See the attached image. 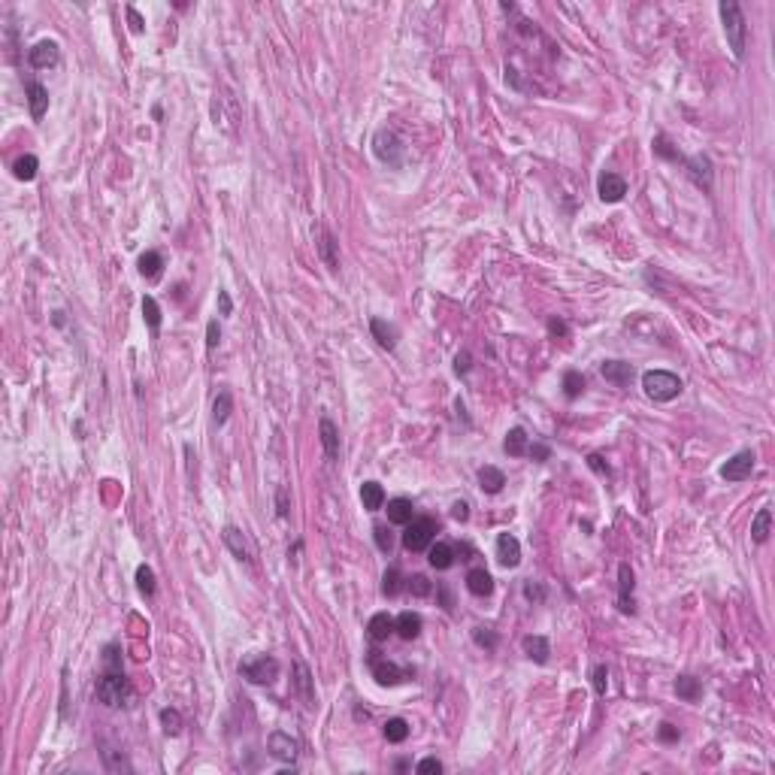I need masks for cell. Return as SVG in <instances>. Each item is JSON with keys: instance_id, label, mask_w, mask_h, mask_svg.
<instances>
[{"instance_id": "46", "label": "cell", "mask_w": 775, "mask_h": 775, "mask_svg": "<svg viewBox=\"0 0 775 775\" xmlns=\"http://www.w3.org/2000/svg\"><path fill=\"white\" fill-rule=\"evenodd\" d=\"M524 597L530 600V603H542V600H545V588L539 585V581L530 579V581H524Z\"/></svg>"}, {"instance_id": "44", "label": "cell", "mask_w": 775, "mask_h": 775, "mask_svg": "<svg viewBox=\"0 0 775 775\" xmlns=\"http://www.w3.org/2000/svg\"><path fill=\"white\" fill-rule=\"evenodd\" d=\"M409 591H412V597H430L433 594V581L427 576H412L409 579Z\"/></svg>"}, {"instance_id": "15", "label": "cell", "mask_w": 775, "mask_h": 775, "mask_svg": "<svg viewBox=\"0 0 775 775\" xmlns=\"http://www.w3.org/2000/svg\"><path fill=\"white\" fill-rule=\"evenodd\" d=\"M222 539H224V545L233 551V558L240 560V563H252V545H249V539L242 536L240 527L227 524L224 530H222Z\"/></svg>"}, {"instance_id": "49", "label": "cell", "mask_w": 775, "mask_h": 775, "mask_svg": "<svg viewBox=\"0 0 775 775\" xmlns=\"http://www.w3.org/2000/svg\"><path fill=\"white\" fill-rule=\"evenodd\" d=\"M588 467L597 472V476H603V479H609L612 476V470H609V463H603V458H600V454H591L588 458Z\"/></svg>"}, {"instance_id": "5", "label": "cell", "mask_w": 775, "mask_h": 775, "mask_svg": "<svg viewBox=\"0 0 775 775\" xmlns=\"http://www.w3.org/2000/svg\"><path fill=\"white\" fill-rule=\"evenodd\" d=\"M436 530H440V524H436L430 515L412 518V521L406 524V530H403V549H406V551H424V549H430Z\"/></svg>"}, {"instance_id": "42", "label": "cell", "mask_w": 775, "mask_h": 775, "mask_svg": "<svg viewBox=\"0 0 775 775\" xmlns=\"http://www.w3.org/2000/svg\"><path fill=\"white\" fill-rule=\"evenodd\" d=\"M651 145H654V152L660 154V158H667V161H681V154H679V149H672V143L667 140V136H654L651 140Z\"/></svg>"}, {"instance_id": "34", "label": "cell", "mask_w": 775, "mask_h": 775, "mask_svg": "<svg viewBox=\"0 0 775 775\" xmlns=\"http://www.w3.org/2000/svg\"><path fill=\"white\" fill-rule=\"evenodd\" d=\"M36 170H40V161H36L34 154H22V158L13 164L15 179H22V182H31V179L36 176Z\"/></svg>"}, {"instance_id": "23", "label": "cell", "mask_w": 775, "mask_h": 775, "mask_svg": "<svg viewBox=\"0 0 775 775\" xmlns=\"http://www.w3.org/2000/svg\"><path fill=\"white\" fill-rule=\"evenodd\" d=\"M503 485H506L503 470L491 467V463H485V467L479 470V488L485 491V494H500V491H503Z\"/></svg>"}, {"instance_id": "50", "label": "cell", "mask_w": 775, "mask_h": 775, "mask_svg": "<svg viewBox=\"0 0 775 775\" xmlns=\"http://www.w3.org/2000/svg\"><path fill=\"white\" fill-rule=\"evenodd\" d=\"M218 340H222V327H218V321L212 318V321L206 324V349H215Z\"/></svg>"}, {"instance_id": "30", "label": "cell", "mask_w": 775, "mask_h": 775, "mask_svg": "<svg viewBox=\"0 0 775 775\" xmlns=\"http://www.w3.org/2000/svg\"><path fill=\"white\" fill-rule=\"evenodd\" d=\"M527 430L524 427H512V430L506 433V440H503V449H506V454L509 458H521V454H527Z\"/></svg>"}, {"instance_id": "53", "label": "cell", "mask_w": 775, "mask_h": 775, "mask_svg": "<svg viewBox=\"0 0 775 775\" xmlns=\"http://www.w3.org/2000/svg\"><path fill=\"white\" fill-rule=\"evenodd\" d=\"M527 454H530L533 461H549V445H539V442H533V445H527Z\"/></svg>"}, {"instance_id": "6", "label": "cell", "mask_w": 775, "mask_h": 775, "mask_svg": "<svg viewBox=\"0 0 775 775\" xmlns=\"http://www.w3.org/2000/svg\"><path fill=\"white\" fill-rule=\"evenodd\" d=\"M372 152H376V158L382 164H388V167H403V143H400V136L394 131H388V127H382V131L372 136Z\"/></svg>"}, {"instance_id": "33", "label": "cell", "mask_w": 775, "mask_h": 775, "mask_svg": "<svg viewBox=\"0 0 775 775\" xmlns=\"http://www.w3.org/2000/svg\"><path fill=\"white\" fill-rule=\"evenodd\" d=\"M676 694L681 700H688V703H697V700L703 697V685H700V679H694V676H679Z\"/></svg>"}, {"instance_id": "28", "label": "cell", "mask_w": 775, "mask_h": 775, "mask_svg": "<svg viewBox=\"0 0 775 775\" xmlns=\"http://www.w3.org/2000/svg\"><path fill=\"white\" fill-rule=\"evenodd\" d=\"M370 331H372V336L379 340L382 349H388V352L397 349V327H394V324L382 321V318H372V321H370Z\"/></svg>"}, {"instance_id": "51", "label": "cell", "mask_w": 775, "mask_h": 775, "mask_svg": "<svg viewBox=\"0 0 775 775\" xmlns=\"http://www.w3.org/2000/svg\"><path fill=\"white\" fill-rule=\"evenodd\" d=\"M658 736H660V742H679V727H672V724H660V730H658Z\"/></svg>"}, {"instance_id": "20", "label": "cell", "mask_w": 775, "mask_h": 775, "mask_svg": "<svg viewBox=\"0 0 775 775\" xmlns=\"http://www.w3.org/2000/svg\"><path fill=\"white\" fill-rule=\"evenodd\" d=\"M394 633V618H391L388 612H376L370 618V624H367V636L372 642H385L388 636Z\"/></svg>"}, {"instance_id": "16", "label": "cell", "mask_w": 775, "mask_h": 775, "mask_svg": "<svg viewBox=\"0 0 775 775\" xmlns=\"http://www.w3.org/2000/svg\"><path fill=\"white\" fill-rule=\"evenodd\" d=\"M315 236H318V254H321L324 267H327V270H336V267H340V258H336V240H333V233L327 231L324 224H315Z\"/></svg>"}, {"instance_id": "2", "label": "cell", "mask_w": 775, "mask_h": 775, "mask_svg": "<svg viewBox=\"0 0 775 775\" xmlns=\"http://www.w3.org/2000/svg\"><path fill=\"white\" fill-rule=\"evenodd\" d=\"M721 22H724V34H727V43H730L736 61H742L745 58V36H748L742 6L733 3V0H724L721 3Z\"/></svg>"}, {"instance_id": "10", "label": "cell", "mask_w": 775, "mask_h": 775, "mask_svg": "<svg viewBox=\"0 0 775 775\" xmlns=\"http://www.w3.org/2000/svg\"><path fill=\"white\" fill-rule=\"evenodd\" d=\"M370 669H372V679H376L382 688H394V685H400V681H403V676H406V672L400 669L397 663L376 658V651L370 654Z\"/></svg>"}, {"instance_id": "9", "label": "cell", "mask_w": 775, "mask_h": 775, "mask_svg": "<svg viewBox=\"0 0 775 775\" xmlns=\"http://www.w3.org/2000/svg\"><path fill=\"white\" fill-rule=\"evenodd\" d=\"M267 751L282 763H294L300 754V745H297V739H291L288 733L276 730V733H270V739H267Z\"/></svg>"}, {"instance_id": "56", "label": "cell", "mask_w": 775, "mask_h": 775, "mask_svg": "<svg viewBox=\"0 0 775 775\" xmlns=\"http://www.w3.org/2000/svg\"><path fill=\"white\" fill-rule=\"evenodd\" d=\"M276 503H279V515H282V518H288V491H285V488H279Z\"/></svg>"}, {"instance_id": "17", "label": "cell", "mask_w": 775, "mask_h": 775, "mask_svg": "<svg viewBox=\"0 0 775 775\" xmlns=\"http://www.w3.org/2000/svg\"><path fill=\"white\" fill-rule=\"evenodd\" d=\"M600 372H603L606 382H612V385H618V388H627L633 382V367L624 363V361H606L603 367H600Z\"/></svg>"}, {"instance_id": "36", "label": "cell", "mask_w": 775, "mask_h": 775, "mask_svg": "<svg viewBox=\"0 0 775 775\" xmlns=\"http://www.w3.org/2000/svg\"><path fill=\"white\" fill-rule=\"evenodd\" d=\"M143 318H145V324H149L152 333L161 331V306H158L154 297H143Z\"/></svg>"}, {"instance_id": "35", "label": "cell", "mask_w": 775, "mask_h": 775, "mask_svg": "<svg viewBox=\"0 0 775 775\" xmlns=\"http://www.w3.org/2000/svg\"><path fill=\"white\" fill-rule=\"evenodd\" d=\"M581 391H585V376H581L579 370H567V372H563V394H567V400L581 397Z\"/></svg>"}, {"instance_id": "57", "label": "cell", "mask_w": 775, "mask_h": 775, "mask_svg": "<svg viewBox=\"0 0 775 775\" xmlns=\"http://www.w3.org/2000/svg\"><path fill=\"white\" fill-rule=\"evenodd\" d=\"M549 331H551L554 336H558V333H560V336H567V333H570V327L563 324V321H558V318H551V321H549Z\"/></svg>"}, {"instance_id": "24", "label": "cell", "mask_w": 775, "mask_h": 775, "mask_svg": "<svg viewBox=\"0 0 775 775\" xmlns=\"http://www.w3.org/2000/svg\"><path fill=\"white\" fill-rule=\"evenodd\" d=\"M361 503L367 512H379L382 506H385V488L379 485V481H363L361 485Z\"/></svg>"}, {"instance_id": "18", "label": "cell", "mask_w": 775, "mask_h": 775, "mask_svg": "<svg viewBox=\"0 0 775 775\" xmlns=\"http://www.w3.org/2000/svg\"><path fill=\"white\" fill-rule=\"evenodd\" d=\"M467 591L472 597H491L494 594V579H491V572L485 567H476L467 572Z\"/></svg>"}, {"instance_id": "47", "label": "cell", "mask_w": 775, "mask_h": 775, "mask_svg": "<svg viewBox=\"0 0 775 775\" xmlns=\"http://www.w3.org/2000/svg\"><path fill=\"white\" fill-rule=\"evenodd\" d=\"M606 688H609V669L600 663V667L594 669V690H597V697H603Z\"/></svg>"}, {"instance_id": "12", "label": "cell", "mask_w": 775, "mask_h": 775, "mask_svg": "<svg viewBox=\"0 0 775 775\" xmlns=\"http://www.w3.org/2000/svg\"><path fill=\"white\" fill-rule=\"evenodd\" d=\"M633 570H630V563H621V567H618V609H621V612H627V615H633L636 612V606H633Z\"/></svg>"}, {"instance_id": "41", "label": "cell", "mask_w": 775, "mask_h": 775, "mask_svg": "<svg viewBox=\"0 0 775 775\" xmlns=\"http://www.w3.org/2000/svg\"><path fill=\"white\" fill-rule=\"evenodd\" d=\"M136 588H140V594H145V597L154 594V572H152V567H145V563L136 570Z\"/></svg>"}, {"instance_id": "21", "label": "cell", "mask_w": 775, "mask_h": 775, "mask_svg": "<svg viewBox=\"0 0 775 775\" xmlns=\"http://www.w3.org/2000/svg\"><path fill=\"white\" fill-rule=\"evenodd\" d=\"M294 669H297V694H300V700H303V706H309V709H312V706H315L312 672H309V667H306L303 660H297V663H294Z\"/></svg>"}, {"instance_id": "59", "label": "cell", "mask_w": 775, "mask_h": 775, "mask_svg": "<svg viewBox=\"0 0 775 775\" xmlns=\"http://www.w3.org/2000/svg\"><path fill=\"white\" fill-rule=\"evenodd\" d=\"M440 591H442V600H445V612H451V609H454V603H451V591L445 588V585H442Z\"/></svg>"}, {"instance_id": "4", "label": "cell", "mask_w": 775, "mask_h": 775, "mask_svg": "<svg viewBox=\"0 0 775 775\" xmlns=\"http://www.w3.org/2000/svg\"><path fill=\"white\" fill-rule=\"evenodd\" d=\"M279 660L270 658V654H254V658L240 660V676L249 685H273L279 679Z\"/></svg>"}, {"instance_id": "29", "label": "cell", "mask_w": 775, "mask_h": 775, "mask_svg": "<svg viewBox=\"0 0 775 775\" xmlns=\"http://www.w3.org/2000/svg\"><path fill=\"white\" fill-rule=\"evenodd\" d=\"M394 630L403 636V639H415L421 633V615L418 612H400L394 618Z\"/></svg>"}, {"instance_id": "11", "label": "cell", "mask_w": 775, "mask_h": 775, "mask_svg": "<svg viewBox=\"0 0 775 775\" xmlns=\"http://www.w3.org/2000/svg\"><path fill=\"white\" fill-rule=\"evenodd\" d=\"M24 94H27V106H31V118L34 122H43L45 109H49V91H45V85L36 79H27Z\"/></svg>"}, {"instance_id": "14", "label": "cell", "mask_w": 775, "mask_h": 775, "mask_svg": "<svg viewBox=\"0 0 775 775\" xmlns=\"http://www.w3.org/2000/svg\"><path fill=\"white\" fill-rule=\"evenodd\" d=\"M497 560H500V567H506V570H515L518 563H521V542H518L512 533L497 536Z\"/></svg>"}, {"instance_id": "31", "label": "cell", "mask_w": 775, "mask_h": 775, "mask_svg": "<svg viewBox=\"0 0 775 775\" xmlns=\"http://www.w3.org/2000/svg\"><path fill=\"white\" fill-rule=\"evenodd\" d=\"M427 560H430L433 570H449L454 563V549L449 542H436V545H430V551H427Z\"/></svg>"}, {"instance_id": "48", "label": "cell", "mask_w": 775, "mask_h": 775, "mask_svg": "<svg viewBox=\"0 0 775 775\" xmlns=\"http://www.w3.org/2000/svg\"><path fill=\"white\" fill-rule=\"evenodd\" d=\"M415 772H421V775H433V772H436V775H440V772H442V763L436 760V758H424V760L415 767Z\"/></svg>"}, {"instance_id": "43", "label": "cell", "mask_w": 775, "mask_h": 775, "mask_svg": "<svg viewBox=\"0 0 775 775\" xmlns=\"http://www.w3.org/2000/svg\"><path fill=\"white\" fill-rule=\"evenodd\" d=\"M472 639H476V645L479 649H488V651H494L497 649V633L494 630H488V627H476V630H472Z\"/></svg>"}, {"instance_id": "7", "label": "cell", "mask_w": 775, "mask_h": 775, "mask_svg": "<svg viewBox=\"0 0 775 775\" xmlns=\"http://www.w3.org/2000/svg\"><path fill=\"white\" fill-rule=\"evenodd\" d=\"M751 472H754V451L745 449V451H739V454H733V458L721 467V479H727V481H742V479H748Z\"/></svg>"}, {"instance_id": "13", "label": "cell", "mask_w": 775, "mask_h": 775, "mask_svg": "<svg viewBox=\"0 0 775 775\" xmlns=\"http://www.w3.org/2000/svg\"><path fill=\"white\" fill-rule=\"evenodd\" d=\"M597 191H600L603 203H618V200H624V194H627V179L618 176V173H603L597 182Z\"/></svg>"}, {"instance_id": "40", "label": "cell", "mask_w": 775, "mask_h": 775, "mask_svg": "<svg viewBox=\"0 0 775 775\" xmlns=\"http://www.w3.org/2000/svg\"><path fill=\"white\" fill-rule=\"evenodd\" d=\"M161 724H164V733L167 736H176L182 730V715L176 709H161Z\"/></svg>"}, {"instance_id": "8", "label": "cell", "mask_w": 775, "mask_h": 775, "mask_svg": "<svg viewBox=\"0 0 775 775\" xmlns=\"http://www.w3.org/2000/svg\"><path fill=\"white\" fill-rule=\"evenodd\" d=\"M27 61H31V67L36 70H45V67H55V64L61 61V49L55 40H40L31 45V52H27Z\"/></svg>"}, {"instance_id": "26", "label": "cell", "mask_w": 775, "mask_h": 775, "mask_svg": "<svg viewBox=\"0 0 775 775\" xmlns=\"http://www.w3.org/2000/svg\"><path fill=\"white\" fill-rule=\"evenodd\" d=\"M136 267H140V276L149 279V282H158L161 273H164V258L158 252H143L140 261H136Z\"/></svg>"}, {"instance_id": "45", "label": "cell", "mask_w": 775, "mask_h": 775, "mask_svg": "<svg viewBox=\"0 0 775 775\" xmlns=\"http://www.w3.org/2000/svg\"><path fill=\"white\" fill-rule=\"evenodd\" d=\"M372 536H376L379 551L391 554V549H394V539H391V530H388V527H385V524H376V527H372Z\"/></svg>"}, {"instance_id": "3", "label": "cell", "mask_w": 775, "mask_h": 775, "mask_svg": "<svg viewBox=\"0 0 775 775\" xmlns=\"http://www.w3.org/2000/svg\"><path fill=\"white\" fill-rule=\"evenodd\" d=\"M642 388L645 394H649L654 403H669V400H676L681 394V379L676 376V372H667V370H649L642 376Z\"/></svg>"}, {"instance_id": "19", "label": "cell", "mask_w": 775, "mask_h": 775, "mask_svg": "<svg viewBox=\"0 0 775 775\" xmlns=\"http://www.w3.org/2000/svg\"><path fill=\"white\" fill-rule=\"evenodd\" d=\"M318 433H321V445H324L327 461H336L340 458V430H336V424L331 421V418H321V421H318Z\"/></svg>"}, {"instance_id": "58", "label": "cell", "mask_w": 775, "mask_h": 775, "mask_svg": "<svg viewBox=\"0 0 775 775\" xmlns=\"http://www.w3.org/2000/svg\"><path fill=\"white\" fill-rule=\"evenodd\" d=\"M127 15H131V27H133L136 34H140V31H143V22H140V15H136L133 9H127Z\"/></svg>"}, {"instance_id": "38", "label": "cell", "mask_w": 775, "mask_h": 775, "mask_svg": "<svg viewBox=\"0 0 775 775\" xmlns=\"http://www.w3.org/2000/svg\"><path fill=\"white\" fill-rule=\"evenodd\" d=\"M406 736H409V724L403 721V718H391V721L385 724V739L388 742L400 745V742H406Z\"/></svg>"}, {"instance_id": "39", "label": "cell", "mask_w": 775, "mask_h": 775, "mask_svg": "<svg viewBox=\"0 0 775 775\" xmlns=\"http://www.w3.org/2000/svg\"><path fill=\"white\" fill-rule=\"evenodd\" d=\"M400 588H403V576H400L397 567H391L385 576H382V594H385V597H397Z\"/></svg>"}, {"instance_id": "37", "label": "cell", "mask_w": 775, "mask_h": 775, "mask_svg": "<svg viewBox=\"0 0 775 775\" xmlns=\"http://www.w3.org/2000/svg\"><path fill=\"white\" fill-rule=\"evenodd\" d=\"M231 412H233V397H231V391H222V394L215 397V406H212L215 424H224L227 418H231Z\"/></svg>"}, {"instance_id": "32", "label": "cell", "mask_w": 775, "mask_h": 775, "mask_svg": "<svg viewBox=\"0 0 775 775\" xmlns=\"http://www.w3.org/2000/svg\"><path fill=\"white\" fill-rule=\"evenodd\" d=\"M769 530H772V512L769 509H760L758 515H754V521H751V539L758 542V545H763L769 539Z\"/></svg>"}, {"instance_id": "52", "label": "cell", "mask_w": 775, "mask_h": 775, "mask_svg": "<svg viewBox=\"0 0 775 775\" xmlns=\"http://www.w3.org/2000/svg\"><path fill=\"white\" fill-rule=\"evenodd\" d=\"M470 361H472L470 354H467V352H461L458 358H454V372H458V376H467V372H470V367H472Z\"/></svg>"}, {"instance_id": "25", "label": "cell", "mask_w": 775, "mask_h": 775, "mask_svg": "<svg viewBox=\"0 0 775 775\" xmlns=\"http://www.w3.org/2000/svg\"><path fill=\"white\" fill-rule=\"evenodd\" d=\"M685 164H688V170H690V176H694L697 185H703V188L712 185V161H709L706 154H694V158H688Z\"/></svg>"}, {"instance_id": "55", "label": "cell", "mask_w": 775, "mask_h": 775, "mask_svg": "<svg viewBox=\"0 0 775 775\" xmlns=\"http://www.w3.org/2000/svg\"><path fill=\"white\" fill-rule=\"evenodd\" d=\"M218 309H222V315H231L233 312V300L227 291H218Z\"/></svg>"}, {"instance_id": "54", "label": "cell", "mask_w": 775, "mask_h": 775, "mask_svg": "<svg viewBox=\"0 0 775 775\" xmlns=\"http://www.w3.org/2000/svg\"><path fill=\"white\" fill-rule=\"evenodd\" d=\"M451 518H454V521H467V518H470V506L463 503V500H458V503L451 506Z\"/></svg>"}, {"instance_id": "1", "label": "cell", "mask_w": 775, "mask_h": 775, "mask_svg": "<svg viewBox=\"0 0 775 775\" xmlns=\"http://www.w3.org/2000/svg\"><path fill=\"white\" fill-rule=\"evenodd\" d=\"M94 697H97L103 706H109V709H124V706H131V703H133L131 679L124 676L122 667H118V669H109V667H106L103 672H100L97 685H94Z\"/></svg>"}, {"instance_id": "27", "label": "cell", "mask_w": 775, "mask_h": 775, "mask_svg": "<svg viewBox=\"0 0 775 775\" xmlns=\"http://www.w3.org/2000/svg\"><path fill=\"white\" fill-rule=\"evenodd\" d=\"M412 518H415L412 500H406V497L388 500V521H391V524H409Z\"/></svg>"}, {"instance_id": "22", "label": "cell", "mask_w": 775, "mask_h": 775, "mask_svg": "<svg viewBox=\"0 0 775 775\" xmlns=\"http://www.w3.org/2000/svg\"><path fill=\"white\" fill-rule=\"evenodd\" d=\"M521 649H524V654H527L530 660H536V663H549L551 645H549V639H545V636H524V639H521Z\"/></svg>"}]
</instances>
